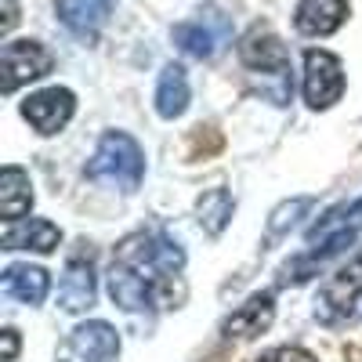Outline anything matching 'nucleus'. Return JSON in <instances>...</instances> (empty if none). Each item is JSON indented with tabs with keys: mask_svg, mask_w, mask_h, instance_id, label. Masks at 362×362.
Here are the masks:
<instances>
[{
	"mask_svg": "<svg viewBox=\"0 0 362 362\" xmlns=\"http://www.w3.org/2000/svg\"><path fill=\"white\" fill-rule=\"evenodd\" d=\"M185 254L163 232H138L119 243L109 268V297L124 312L141 308H174L181 300V279Z\"/></svg>",
	"mask_w": 362,
	"mask_h": 362,
	"instance_id": "1",
	"label": "nucleus"
},
{
	"mask_svg": "<svg viewBox=\"0 0 362 362\" xmlns=\"http://www.w3.org/2000/svg\"><path fill=\"white\" fill-rule=\"evenodd\" d=\"M90 181H98L105 189H119V192H134L145 177V153L141 145L124 134V131H109L98 141V153L87 163Z\"/></svg>",
	"mask_w": 362,
	"mask_h": 362,
	"instance_id": "2",
	"label": "nucleus"
},
{
	"mask_svg": "<svg viewBox=\"0 0 362 362\" xmlns=\"http://www.w3.org/2000/svg\"><path fill=\"white\" fill-rule=\"evenodd\" d=\"M239 58L243 66L261 73L268 83L261 87V95L272 98V105H286L290 102V90H293V80H290V54L283 47V40L276 33H254L239 44Z\"/></svg>",
	"mask_w": 362,
	"mask_h": 362,
	"instance_id": "3",
	"label": "nucleus"
},
{
	"mask_svg": "<svg viewBox=\"0 0 362 362\" xmlns=\"http://www.w3.org/2000/svg\"><path fill=\"white\" fill-rule=\"evenodd\" d=\"M54 66V58L44 44L37 40H8L0 47V90L4 95H15V90L29 80L47 76Z\"/></svg>",
	"mask_w": 362,
	"mask_h": 362,
	"instance_id": "4",
	"label": "nucleus"
},
{
	"mask_svg": "<svg viewBox=\"0 0 362 362\" xmlns=\"http://www.w3.org/2000/svg\"><path fill=\"white\" fill-rule=\"evenodd\" d=\"M232 40V22L218 8H203L196 18L174 25V44L189 58H214Z\"/></svg>",
	"mask_w": 362,
	"mask_h": 362,
	"instance_id": "5",
	"label": "nucleus"
},
{
	"mask_svg": "<svg viewBox=\"0 0 362 362\" xmlns=\"http://www.w3.org/2000/svg\"><path fill=\"white\" fill-rule=\"evenodd\" d=\"M300 90H305V102L312 109H329L337 105L344 95V66L337 54L329 51H305V80H300Z\"/></svg>",
	"mask_w": 362,
	"mask_h": 362,
	"instance_id": "6",
	"label": "nucleus"
},
{
	"mask_svg": "<svg viewBox=\"0 0 362 362\" xmlns=\"http://www.w3.org/2000/svg\"><path fill=\"white\" fill-rule=\"evenodd\" d=\"M76 112V95L69 87H44L22 102V116L40 134H58Z\"/></svg>",
	"mask_w": 362,
	"mask_h": 362,
	"instance_id": "7",
	"label": "nucleus"
},
{
	"mask_svg": "<svg viewBox=\"0 0 362 362\" xmlns=\"http://www.w3.org/2000/svg\"><path fill=\"white\" fill-rule=\"evenodd\" d=\"M348 18V0H300L293 11V25L305 37H329Z\"/></svg>",
	"mask_w": 362,
	"mask_h": 362,
	"instance_id": "8",
	"label": "nucleus"
},
{
	"mask_svg": "<svg viewBox=\"0 0 362 362\" xmlns=\"http://www.w3.org/2000/svg\"><path fill=\"white\" fill-rule=\"evenodd\" d=\"M69 351L76 358H87V362H109L119 351V334L102 319L83 322V326H76L69 334Z\"/></svg>",
	"mask_w": 362,
	"mask_h": 362,
	"instance_id": "9",
	"label": "nucleus"
},
{
	"mask_svg": "<svg viewBox=\"0 0 362 362\" xmlns=\"http://www.w3.org/2000/svg\"><path fill=\"white\" fill-rule=\"evenodd\" d=\"M58 239H62V232H58L51 221L29 218V221H11V228L4 232V239H0V247H4V250H37V254H51V250L58 247Z\"/></svg>",
	"mask_w": 362,
	"mask_h": 362,
	"instance_id": "10",
	"label": "nucleus"
},
{
	"mask_svg": "<svg viewBox=\"0 0 362 362\" xmlns=\"http://www.w3.org/2000/svg\"><path fill=\"white\" fill-rule=\"evenodd\" d=\"M272 319H276V300H272V293H257L225 319V334L228 337H257L272 326Z\"/></svg>",
	"mask_w": 362,
	"mask_h": 362,
	"instance_id": "11",
	"label": "nucleus"
},
{
	"mask_svg": "<svg viewBox=\"0 0 362 362\" xmlns=\"http://www.w3.org/2000/svg\"><path fill=\"white\" fill-rule=\"evenodd\" d=\"M112 15V0H58V18H62L76 37H95Z\"/></svg>",
	"mask_w": 362,
	"mask_h": 362,
	"instance_id": "12",
	"label": "nucleus"
},
{
	"mask_svg": "<svg viewBox=\"0 0 362 362\" xmlns=\"http://www.w3.org/2000/svg\"><path fill=\"white\" fill-rule=\"evenodd\" d=\"M33 210V185L22 167H4L0 170V214L4 221H22Z\"/></svg>",
	"mask_w": 362,
	"mask_h": 362,
	"instance_id": "13",
	"label": "nucleus"
},
{
	"mask_svg": "<svg viewBox=\"0 0 362 362\" xmlns=\"http://www.w3.org/2000/svg\"><path fill=\"white\" fill-rule=\"evenodd\" d=\"M51 290V276L37 264H8L4 268V293L22 305H40Z\"/></svg>",
	"mask_w": 362,
	"mask_h": 362,
	"instance_id": "14",
	"label": "nucleus"
},
{
	"mask_svg": "<svg viewBox=\"0 0 362 362\" xmlns=\"http://www.w3.org/2000/svg\"><path fill=\"white\" fill-rule=\"evenodd\" d=\"M58 305L66 312H83L95 305V272H90V261H69L62 286H58Z\"/></svg>",
	"mask_w": 362,
	"mask_h": 362,
	"instance_id": "15",
	"label": "nucleus"
},
{
	"mask_svg": "<svg viewBox=\"0 0 362 362\" xmlns=\"http://www.w3.org/2000/svg\"><path fill=\"white\" fill-rule=\"evenodd\" d=\"M189 76H185V69L181 66H163V73H160V80H156V112L163 116V119H177L181 112L189 109Z\"/></svg>",
	"mask_w": 362,
	"mask_h": 362,
	"instance_id": "16",
	"label": "nucleus"
},
{
	"mask_svg": "<svg viewBox=\"0 0 362 362\" xmlns=\"http://www.w3.org/2000/svg\"><path fill=\"white\" fill-rule=\"evenodd\" d=\"M196 210H199V225L210 235H221L225 225H228V218H232V196L225 189H210L206 196H199Z\"/></svg>",
	"mask_w": 362,
	"mask_h": 362,
	"instance_id": "17",
	"label": "nucleus"
},
{
	"mask_svg": "<svg viewBox=\"0 0 362 362\" xmlns=\"http://www.w3.org/2000/svg\"><path fill=\"white\" fill-rule=\"evenodd\" d=\"M312 206V199H293V203H283L276 214H272V225H268V232L272 235H279L286 225H293L297 221V214H305V210Z\"/></svg>",
	"mask_w": 362,
	"mask_h": 362,
	"instance_id": "18",
	"label": "nucleus"
},
{
	"mask_svg": "<svg viewBox=\"0 0 362 362\" xmlns=\"http://www.w3.org/2000/svg\"><path fill=\"white\" fill-rule=\"evenodd\" d=\"M254 362H319L312 351H305V348H297V344H283V348H272V351H264L261 358H254Z\"/></svg>",
	"mask_w": 362,
	"mask_h": 362,
	"instance_id": "19",
	"label": "nucleus"
},
{
	"mask_svg": "<svg viewBox=\"0 0 362 362\" xmlns=\"http://www.w3.org/2000/svg\"><path fill=\"white\" fill-rule=\"evenodd\" d=\"M0 337H4V362H15V355H18V334H15V329H4Z\"/></svg>",
	"mask_w": 362,
	"mask_h": 362,
	"instance_id": "20",
	"label": "nucleus"
},
{
	"mask_svg": "<svg viewBox=\"0 0 362 362\" xmlns=\"http://www.w3.org/2000/svg\"><path fill=\"white\" fill-rule=\"evenodd\" d=\"M351 305H355V312L362 315V290H355V297H351Z\"/></svg>",
	"mask_w": 362,
	"mask_h": 362,
	"instance_id": "21",
	"label": "nucleus"
}]
</instances>
